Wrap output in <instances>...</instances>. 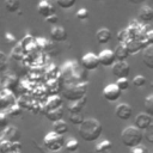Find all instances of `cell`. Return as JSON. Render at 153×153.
<instances>
[{
    "mask_svg": "<svg viewBox=\"0 0 153 153\" xmlns=\"http://www.w3.org/2000/svg\"><path fill=\"white\" fill-rule=\"evenodd\" d=\"M102 131V123L96 118H86L78 126V134L86 142L97 141L100 137Z\"/></svg>",
    "mask_w": 153,
    "mask_h": 153,
    "instance_id": "obj_1",
    "label": "cell"
},
{
    "mask_svg": "<svg viewBox=\"0 0 153 153\" xmlns=\"http://www.w3.org/2000/svg\"><path fill=\"white\" fill-rule=\"evenodd\" d=\"M142 140H143L142 131L134 126L126 127L121 131V141H122L123 146H126L128 148H131L134 146L140 145L142 142Z\"/></svg>",
    "mask_w": 153,
    "mask_h": 153,
    "instance_id": "obj_2",
    "label": "cell"
},
{
    "mask_svg": "<svg viewBox=\"0 0 153 153\" xmlns=\"http://www.w3.org/2000/svg\"><path fill=\"white\" fill-rule=\"evenodd\" d=\"M87 91V84L86 82H75V84H68L62 90V96L65 99L69 102H75L81 99L86 96Z\"/></svg>",
    "mask_w": 153,
    "mask_h": 153,
    "instance_id": "obj_3",
    "label": "cell"
},
{
    "mask_svg": "<svg viewBox=\"0 0 153 153\" xmlns=\"http://www.w3.org/2000/svg\"><path fill=\"white\" fill-rule=\"evenodd\" d=\"M65 137L63 135H59L55 131H49L43 137V146L49 152H60L63 148Z\"/></svg>",
    "mask_w": 153,
    "mask_h": 153,
    "instance_id": "obj_4",
    "label": "cell"
},
{
    "mask_svg": "<svg viewBox=\"0 0 153 153\" xmlns=\"http://www.w3.org/2000/svg\"><path fill=\"white\" fill-rule=\"evenodd\" d=\"M128 33H129V38H134V39H142L145 37V33L147 32L148 27L145 26L142 23L140 22H131L129 24L128 27H126Z\"/></svg>",
    "mask_w": 153,
    "mask_h": 153,
    "instance_id": "obj_5",
    "label": "cell"
},
{
    "mask_svg": "<svg viewBox=\"0 0 153 153\" xmlns=\"http://www.w3.org/2000/svg\"><path fill=\"white\" fill-rule=\"evenodd\" d=\"M81 67L84 71H96L99 67V62H98V57L94 53H86L85 55H82L81 57Z\"/></svg>",
    "mask_w": 153,
    "mask_h": 153,
    "instance_id": "obj_6",
    "label": "cell"
},
{
    "mask_svg": "<svg viewBox=\"0 0 153 153\" xmlns=\"http://www.w3.org/2000/svg\"><path fill=\"white\" fill-rule=\"evenodd\" d=\"M112 74L118 78H127L130 73V66L127 61H116L112 66Z\"/></svg>",
    "mask_w": 153,
    "mask_h": 153,
    "instance_id": "obj_7",
    "label": "cell"
},
{
    "mask_svg": "<svg viewBox=\"0 0 153 153\" xmlns=\"http://www.w3.org/2000/svg\"><path fill=\"white\" fill-rule=\"evenodd\" d=\"M151 126H153V117L151 115H148L146 112H140L139 115H136V117L134 120V127H136L137 129L143 131L145 129H147Z\"/></svg>",
    "mask_w": 153,
    "mask_h": 153,
    "instance_id": "obj_8",
    "label": "cell"
},
{
    "mask_svg": "<svg viewBox=\"0 0 153 153\" xmlns=\"http://www.w3.org/2000/svg\"><path fill=\"white\" fill-rule=\"evenodd\" d=\"M97 57H98L99 66H103V67H111V66L116 62L114 51L110 50V49H104V50H102V51L97 55Z\"/></svg>",
    "mask_w": 153,
    "mask_h": 153,
    "instance_id": "obj_9",
    "label": "cell"
},
{
    "mask_svg": "<svg viewBox=\"0 0 153 153\" xmlns=\"http://www.w3.org/2000/svg\"><path fill=\"white\" fill-rule=\"evenodd\" d=\"M122 92L118 90V87L115 84H109L103 88V97L108 102H116L120 99Z\"/></svg>",
    "mask_w": 153,
    "mask_h": 153,
    "instance_id": "obj_10",
    "label": "cell"
},
{
    "mask_svg": "<svg viewBox=\"0 0 153 153\" xmlns=\"http://www.w3.org/2000/svg\"><path fill=\"white\" fill-rule=\"evenodd\" d=\"M13 104H16V98L13 93L6 88L0 91V112H2L4 110H7Z\"/></svg>",
    "mask_w": 153,
    "mask_h": 153,
    "instance_id": "obj_11",
    "label": "cell"
},
{
    "mask_svg": "<svg viewBox=\"0 0 153 153\" xmlns=\"http://www.w3.org/2000/svg\"><path fill=\"white\" fill-rule=\"evenodd\" d=\"M115 115L122 121H127L133 116V108L128 103H121L115 108Z\"/></svg>",
    "mask_w": 153,
    "mask_h": 153,
    "instance_id": "obj_12",
    "label": "cell"
},
{
    "mask_svg": "<svg viewBox=\"0 0 153 153\" xmlns=\"http://www.w3.org/2000/svg\"><path fill=\"white\" fill-rule=\"evenodd\" d=\"M20 130L14 127V126H7L4 130H2V134H1V139L4 140H7V141H11V142H16V141H19L20 139Z\"/></svg>",
    "mask_w": 153,
    "mask_h": 153,
    "instance_id": "obj_13",
    "label": "cell"
},
{
    "mask_svg": "<svg viewBox=\"0 0 153 153\" xmlns=\"http://www.w3.org/2000/svg\"><path fill=\"white\" fill-rule=\"evenodd\" d=\"M126 47H127V50L129 53V55H133V54H137L139 51H141L145 47H147L146 42L143 39H134V38H129L126 43Z\"/></svg>",
    "mask_w": 153,
    "mask_h": 153,
    "instance_id": "obj_14",
    "label": "cell"
},
{
    "mask_svg": "<svg viewBox=\"0 0 153 153\" xmlns=\"http://www.w3.org/2000/svg\"><path fill=\"white\" fill-rule=\"evenodd\" d=\"M67 37H68V33L63 26H59V25L56 26L55 25L50 30V38L53 42H57V43L65 42L67 39Z\"/></svg>",
    "mask_w": 153,
    "mask_h": 153,
    "instance_id": "obj_15",
    "label": "cell"
},
{
    "mask_svg": "<svg viewBox=\"0 0 153 153\" xmlns=\"http://www.w3.org/2000/svg\"><path fill=\"white\" fill-rule=\"evenodd\" d=\"M62 103H63V99H62L61 96H59V94H51V96L48 97V99L45 100L44 111H49V110L57 109V108L62 106Z\"/></svg>",
    "mask_w": 153,
    "mask_h": 153,
    "instance_id": "obj_16",
    "label": "cell"
},
{
    "mask_svg": "<svg viewBox=\"0 0 153 153\" xmlns=\"http://www.w3.org/2000/svg\"><path fill=\"white\" fill-rule=\"evenodd\" d=\"M153 20V10L151 6H142L137 13V22L145 24Z\"/></svg>",
    "mask_w": 153,
    "mask_h": 153,
    "instance_id": "obj_17",
    "label": "cell"
},
{
    "mask_svg": "<svg viewBox=\"0 0 153 153\" xmlns=\"http://www.w3.org/2000/svg\"><path fill=\"white\" fill-rule=\"evenodd\" d=\"M37 11H38V14L47 18L48 16L55 13V10H54V6L48 1V0H41L37 5Z\"/></svg>",
    "mask_w": 153,
    "mask_h": 153,
    "instance_id": "obj_18",
    "label": "cell"
},
{
    "mask_svg": "<svg viewBox=\"0 0 153 153\" xmlns=\"http://www.w3.org/2000/svg\"><path fill=\"white\" fill-rule=\"evenodd\" d=\"M142 61L149 69L153 68V44L145 47L142 50Z\"/></svg>",
    "mask_w": 153,
    "mask_h": 153,
    "instance_id": "obj_19",
    "label": "cell"
},
{
    "mask_svg": "<svg viewBox=\"0 0 153 153\" xmlns=\"http://www.w3.org/2000/svg\"><path fill=\"white\" fill-rule=\"evenodd\" d=\"M111 37H112V33L108 27H100L96 32V39L99 44H106L108 42H110Z\"/></svg>",
    "mask_w": 153,
    "mask_h": 153,
    "instance_id": "obj_20",
    "label": "cell"
},
{
    "mask_svg": "<svg viewBox=\"0 0 153 153\" xmlns=\"http://www.w3.org/2000/svg\"><path fill=\"white\" fill-rule=\"evenodd\" d=\"M44 115H45V117H47L49 121H51V122H55V121H59V120H63L65 109H63V106H60V108L54 109V110L44 111Z\"/></svg>",
    "mask_w": 153,
    "mask_h": 153,
    "instance_id": "obj_21",
    "label": "cell"
},
{
    "mask_svg": "<svg viewBox=\"0 0 153 153\" xmlns=\"http://www.w3.org/2000/svg\"><path fill=\"white\" fill-rule=\"evenodd\" d=\"M114 55H115L116 61H126L127 57L129 56V53H128V50H127L126 44H124V43H118V45L115 48Z\"/></svg>",
    "mask_w": 153,
    "mask_h": 153,
    "instance_id": "obj_22",
    "label": "cell"
},
{
    "mask_svg": "<svg viewBox=\"0 0 153 153\" xmlns=\"http://www.w3.org/2000/svg\"><path fill=\"white\" fill-rule=\"evenodd\" d=\"M87 103V97H82L81 99L79 100H75V102H72V104L68 106V112L69 114H76V112H81V110L84 109V106L86 105Z\"/></svg>",
    "mask_w": 153,
    "mask_h": 153,
    "instance_id": "obj_23",
    "label": "cell"
},
{
    "mask_svg": "<svg viewBox=\"0 0 153 153\" xmlns=\"http://www.w3.org/2000/svg\"><path fill=\"white\" fill-rule=\"evenodd\" d=\"M53 131H55L59 135H65L68 131V124L63 120H59L53 122Z\"/></svg>",
    "mask_w": 153,
    "mask_h": 153,
    "instance_id": "obj_24",
    "label": "cell"
},
{
    "mask_svg": "<svg viewBox=\"0 0 153 153\" xmlns=\"http://www.w3.org/2000/svg\"><path fill=\"white\" fill-rule=\"evenodd\" d=\"M18 85H19V80H18V78H17L16 75L11 74V75H7V76H6L5 82H4V86H5L6 90L13 92V90H14Z\"/></svg>",
    "mask_w": 153,
    "mask_h": 153,
    "instance_id": "obj_25",
    "label": "cell"
},
{
    "mask_svg": "<svg viewBox=\"0 0 153 153\" xmlns=\"http://www.w3.org/2000/svg\"><path fill=\"white\" fill-rule=\"evenodd\" d=\"M112 151V143L110 140H103L96 146L97 153H110Z\"/></svg>",
    "mask_w": 153,
    "mask_h": 153,
    "instance_id": "obj_26",
    "label": "cell"
},
{
    "mask_svg": "<svg viewBox=\"0 0 153 153\" xmlns=\"http://www.w3.org/2000/svg\"><path fill=\"white\" fill-rule=\"evenodd\" d=\"M63 147L69 152V153H74L79 149V141L74 137H69L67 140H65V145Z\"/></svg>",
    "mask_w": 153,
    "mask_h": 153,
    "instance_id": "obj_27",
    "label": "cell"
},
{
    "mask_svg": "<svg viewBox=\"0 0 153 153\" xmlns=\"http://www.w3.org/2000/svg\"><path fill=\"white\" fill-rule=\"evenodd\" d=\"M4 6L7 12L10 13H16L20 8V1L19 0H5Z\"/></svg>",
    "mask_w": 153,
    "mask_h": 153,
    "instance_id": "obj_28",
    "label": "cell"
},
{
    "mask_svg": "<svg viewBox=\"0 0 153 153\" xmlns=\"http://www.w3.org/2000/svg\"><path fill=\"white\" fill-rule=\"evenodd\" d=\"M23 114V110H22V108L18 105V104H13V105H11L8 109H7V117L10 118H18V117H20V115Z\"/></svg>",
    "mask_w": 153,
    "mask_h": 153,
    "instance_id": "obj_29",
    "label": "cell"
},
{
    "mask_svg": "<svg viewBox=\"0 0 153 153\" xmlns=\"http://www.w3.org/2000/svg\"><path fill=\"white\" fill-rule=\"evenodd\" d=\"M143 106H145V112L152 116L153 115V94H148L145 98Z\"/></svg>",
    "mask_w": 153,
    "mask_h": 153,
    "instance_id": "obj_30",
    "label": "cell"
},
{
    "mask_svg": "<svg viewBox=\"0 0 153 153\" xmlns=\"http://www.w3.org/2000/svg\"><path fill=\"white\" fill-rule=\"evenodd\" d=\"M115 85L118 87V90H120L121 92H123V91H126V90H128V88H129L130 82H129L128 78H118V79L116 80Z\"/></svg>",
    "mask_w": 153,
    "mask_h": 153,
    "instance_id": "obj_31",
    "label": "cell"
},
{
    "mask_svg": "<svg viewBox=\"0 0 153 153\" xmlns=\"http://www.w3.org/2000/svg\"><path fill=\"white\" fill-rule=\"evenodd\" d=\"M0 153H12V142L1 139L0 140Z\"/></svg>",
    "mask_w": 153,
    "mask_h": 153,
    "instance_id": "obj_32",
    "label": "cell"
},
{
    "mask_svg": "<svg viewBox=\"0 0 153 153\" xmlns=\"http://www.w3.org/2000/svg\"><path fill=\"white\" fill-rule=\"evenodd\" d=\"M35 43H36V47L42 49V50H48V47L50 44V42L44 37H37L35 39Z\"/></svg>",
    "mask_w": 153,
    "mask_h": 153,
    "instance_id": "obj_33",
    "label": "cell"
},
{
    "mask_svg": "<svg viewBox=\"0 0 153 153\" xmlns=\"http://www.w3.org/2000/svg\"><path fill=\"white\" fill-rule=\"evenodd\" d=\"M55 1H56L57 6L60 8H63V10L72 8L75 5V2H76V0H55Z\"/></svg>",
    "mask_w": 153,
    "mask_h": 153,
    "instance_id": "obj_34",
    "label": "cell"
},
{
    "mask_svg": "<svg viewBox=\"0 0 153 153\" xmlns=\"http://www.w3.org/2000/svg\"><path fill=\"white\" fill-rule=\"evenodd\" d=\"M84 116L81 115V112H76V114H69V122L73 123V124H80L82 121H84Z\"/></svg>",
    "mask_w": 153,
    "mask_h": 153,
    "instance_id": "obj_35",
    "label": "cell"
},
{
    "mask_svg": "<svg viewBox=\"0 0 153 153\" xmlns=\"http://www.w3.org/2000/svg\"><path fill=\"white\" fill-rule=\"evenodd\" d=\"M8 66V59H7V55L2 51H0V74L4 73L6 71Z\"/></svg>",
    "mask_w": 153,
    "mask_h": 153,
    "instance_id": "obj_36",
    "label": "cell"
},
{
    "mask_svg": "<svg viewBox=\"0 0 153 153\" xmlns=\"http://www.w3.org/2000/svg\"><path fill=\"white\" fill-rule=\"evenodd\" d=\"M146 82H147L146 78L143 75H140V74L136 75V76H134V79H133V85L135 87H142V86L146 85Z\"/></svg>",
    "mask_w": 153,
    "mask_h": 153,
    "instance_id": "obj_37",
    "label": "cell"
},
{
    "mask_svg": "<svg viewBox=\"0 0 153 153\" xmlns=\"http://www.w3.org/2000/svg\"><path fill=\"white\" fill-rule=\"evenodd\" d=\"M88 16H90L88 10H87V8H84V7L79 8V10L76 11V13H75V17H76L79 20H86V19L88 18Z\"/></svg>",
    "mask_w": 153,
    "mask_h": 153,
    "instance_id": "obj_38",
    "label": "cell"
},
{
    "mask_svg": "<svg viewBox=\"0 0 153 153\" xmlns=\"http://www.w3.org/2000/svg\"><path fill=\"white\" fill-rule=\"evenodd\" d=\"M117 39H118L120 43H126V42L129 39V33H128L127 29H122V30L118 31V33H117Z\"/></svg>",
    "mask_w": 153,
    "mask_h": 153,
    "instance_id": "obj_39",
    "label": "cell"
},
{
    "mask_svg": "<svg viewBox=\"0 0 153 153\" xmlns=\"http://www.w3.org/2000/svg\"><path fill=\"white\" fill-rule=\"evenodd\" d=\"M142 135H143V137L148 141V142H153V126H151V127H148L147 129H145L143 131H142Z\"/></svg>",
    "mask_w": 153,
    "mask_h": 153,
    "instance_id": "obj_40",
    "label": "cell"
},
{
    "mask_svg": "<svg viewBox=\"0 0 153 153\" xmlns=\"http://www.w3.org/2000/svg\"><path fill=\"white\" fill-rule=\"evenodd\" d=\"M10 123V118L7 117L6 114L0 112V130H4Z\"/></svg>",
    "mask_w": 153,
    "mask_h": 153,
    "instance_id": "obj_41",
    "label": "cell"
},
{
    "mask_svg": "<svg viewBox=\"0 0 153 153\" xmlns=\"http://www.w3.org/2000/svg\"><path fill=\"white\" fill-rule=\"evenodd\" d=\"M130 153H148V148L146 146H143L142 143L134 146L130 148Z\"/></svg>",
    "mask_w": 153,
    "mask_h": 153,
    "instance_id": "obj_42",
    "label": "cell"
},
{
    "mask_svg": "<svg viewBox=\"0 0 153 153\" xmlns=\"http://www.w3.org/2000/svg\"><path fill=\"white\" fill-rule=\"evenodd\" d=\"M45 22L49 23V24H51V25H55L59 22V16L56 13H53V14H50V16H48L45 18Z\"/></svg>",
    "mask_w": 153,
    "mask_h": 153,
    "instance_id": "obj_43",
    "label": "cell"
},
{
    "mask_svg": "<svg viewBox=\"0 0 153 153\" xmlns=\"http://www.w3.org/2000/svg\"><path fill=\"white\" fill-rule=\"evenodd\" d=\"M22 143L19 141H16V142H12V153L13 152H20L22 151Z\"/></svg>",
    "mask_w": 153,
    "mask_h": 153,
    "instance_id": "obj_44",
    "label": "cell"
},
{
    "mask_svg": "<svg viewBox=\"0 0 153 153\" xmlns=\"http://www.w3.org/2000/svg\"><path fill=\"white\" fill-rule=\"evenodd\" d=\"M5 41L7 42V43H14L16 42V37L12 35V33H10V32H6L5 33Z\"/></svg>",
    "mask_w": 153,
    "mask_h": 153,
    "instance_id": "obj_45",
    "label": "cell"
},
{
    "mask_svg": "<svg viewBox=\"0 0 153 153\" xmlns=\"http://www.w3.org/2000/svg\"><path fill=\"white\" fill-rule=\"evenodd\" d=\"M129 2H131V4H135V5H139V4H142V2H145L146 0H128Z\"/></svg>",
    "mask_w": 153,
    "mask_h": 153,
    "instance_id": "obj_46",
    "label": "cell"
},
{
    "mask_svg": "<svg viewBox=\"0 0 153 153\" xmlns=\"http://www.w3.org/2000/svg\"><path fill=\"white\" fill-rule=\"evenodd\" d=\"M13 153H22V152H13Z\"/></svg>",
    "mask_w": 153,
    "mask_h": 153,
    "instance_id": "obj_47",
    "label": "cell"
},
{
    "mask_svg": "<svg viewBox=\"0 0 153 153\" xmlns=\"http://www.w3.org/2000/svg\"><path fill=\"white\" fill-rule=\"evenodd\" d=\"M0 90H1V82H0Z\"/></svg>",
    "mask_w": 153,
    "mask_h": 153,
    "instance_id": "obj_48",
    "label": "cell"
},
{
    "mask_svg": "<svg viewBox=\"0 0 153 153\" xmlns=\"http://www.w3.org/2000/svg\"><path fill=\"white\" fill-rule=\"evenodd\" d=\"M94 1H102V0H94Z\"/></svg>",
    "mask_w": 153,
    "mask_h": 153,
    "instance_id": "obj_49",
    "label": "cell"
},
{
    "mask_svg": "<svg viewBox=\"0 0 153 153\" xmlns=\"http://www.w3.org/2000/svg\"><path fill=\"white\" fill-rule=\"evenodd\" d=\"M0 140H1V134H0Z\"/></svg>",
    "mask_w": 153,
    "mask_h": 153,
    "instance_id": "obj_50",
    "label": "cell"
}]
</instances>
